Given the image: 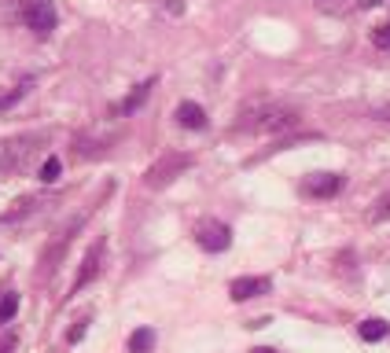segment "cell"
I'll return each instance as SVG.
<instances>
[{"label":"cell","mask_w":390,"mask_h":353,"mask_svg":"<svg viewBox=\"0 0 390 353\" xmlns=\"http://www.w3.org/2000/svg\"><path fill=\"white\" fill-rule=\"evenodd\" d=\"M269 291H273V283H269L265 276H236V280L228 283V298H232V302H251V298L269 295Z\"/></svg>","instance_id":"ba28073f"},{"label":"cell","mask_w":390,"mask_h":353,"mask_svg":"<svg viewBox=\"0 0 390 353\" xmlns=\"http://www.w3.org/2000/svg\"><path fill=\"white\" fill-rule=\"evenodd\" d=\"M191 166H195V154H188V151H166L159 162H151V166H147V173H144V184H147L151 191L169 188V184L177 181L181 173H188Z\"/></svg>","instance_id":"7a4b0ae2"},{"label":"cell","mask_w":390,"mask_h":353,"mask_svg":"<svg viewBox=\"0 0 390 353\" xmlns=\"http://www.w3.org/2000/svg\"><path fill=\"white\" fill-rule=\"evenodd\" d=\"M15 349V335H4V339H0V353H11Z\"/></svg>","instance_id":"7402d4cb"},{"label":"cell","mask_w":390,"mask_h":353,"mask_svg":"<svg viewBox=\"0 0 390 353\" xmlns=\"http://www.w3.org/2000/svg\"><path fill=\"white\" fill-rule=\"evenodd\" d=\"M298 125V110L284 107V103H262L254 110H243L236 129L240 132H280V129H291Z\"/></svg>","instance_id":"6da1fadb"},{"label":"cell","mask_w":390,"mask_h":353,"mask_svg":"<svg viewBox=\"0 0 390 353\" xmlns=\"http://www.w3.org/2000/svg\"><path fill=\"white\" fill-rule=\"evenodd\" d=\"M19 313V295L8 291V295H0V324H11Z\"/></svg>","instance_id":"5bb4252c"},{"label":"cell","mask_w":390,"mask_h":353,"mask_svg":"<svg viewBox=\"0 0 390 353\" xmlns=\"http://www.w3.org/2000/svg\"><path fill=\"white\" fill-rule=\"evenodd\" d=\"M372 41L379 44V48H390V22H383V26L372 30Z\"/></svg>","instance_id":"ac0fdd59"},{"label":"cell","mask_w":390,"mask_h":353,"mask_svg":"<svg viewBox=\"0 0 390 353\" xmlns=\"http://www.w3.org/2000/svg\"><path fill=\"white\" fill-rule=\"evenodd\" d=\"M151 349H155V331L137 327L133 335H129V353H151Z\"/></svg>","instance_id":"4fadbf2b"},{"label":"cell","mask_w":390,"mask_h":353,"mask_svg":"<svg viewBox=\"0 0 390 353\" xmlns=\"http://www.w3.org/2000/svg\"><path fill=\"white\" fill-rule=\"evenodd\" d=\"M103 251H107V243L103 239H96L89 251H85V261H81V269H78V276H74V283H70V295H78L81 287H89L96 276H100V265H103Z\"/></svg>","instance_id":"8992f818"},{"label":"cell","mask_w":390,"mask_h":353,"mask_svg":"<svg viewBox=\"0 0 390 353\" xmlns=\"http://www.w3.org/2000/svg\"><path fill=\"white\" fill-rule=\"evenodd\" d=\"M155 81L159 78H147V81H140V85H133V93H129L122 103H118V115H137V110L147 103V96H151V88H155Z\"/></svg>","instance_id":"8fae6325"},{"label":"cell","mask_w":390,"mask_h":353,"mask_svg":"<svg viewBox=\"0 0 390 353\" xmlns=\"http://www.w3.org/2000/svg\"><path fill=\"white\" fill-rule=\"evenodd\" d=\"M166 11H173V15H181V11H184V4H181V0H166Z\"/></svg>","instance_id":"603a6c76"},{"label":"cell","mask_w":390,"mask_h":353,"mask_svg":"<svg viewBox=\"0 0 390 353\" xmlns=\"http://www.w3.org/2000/svg\"><path fill=\"white\" fill-rule=\"evenodd\" d=\"M317 4L324 11H350V8H357V0H317Z\"/></svg>","instance_id":"2e32d148"},{"label":"cell","mask_w":390,"mask_h":353,"mask_svg":"<svg viewBox=\"0 0 390 353\" xmlns=\"http://www.w3.org/2000/svg\"><path fill=\"white\" fill-rule=\"evenodd\" d=\"M302 191L313 195V199H332L342 191V176L339 173H313L306 184H302Z\"/></svg>","instance_id":"9c48e42d"},{"label":"cell","mask_w":390,"mask_h":353,"mask_svg":"<svg viewBox=\"0 0 390 353\" xmlns=\"http://www.w3.org/2000/svg\"><path fill=\"white\" fill-rule=\"evenodd\" d=\"M85 331H89V320H78V324L67 331V342H81V339H85Z\"/></svg>","instance_id":"d6986e66"},{"label":"cell","mask_w":390,"mask_h":353,"mask_svg":"<svg viewBox=\"0 0 390 353\" xmlns=\"http://www.w3.org/2000/svg\"><path fill=\"white\" fill-rule=\"evenodd\" d=\"M368 118H376V122H386L390 125V103H383V107H372V115Z\"/></svg>","instance_id":"ffe728a7"},{"label":"cell","mask_w":390,"mask_h":353,"mask_svg":"<svg viewBox=\"0 0 390 353\" xmlns=\"http://www.w3.org/2000/svg\"><path fill=\"white\" fill-rule=\"evenodd\" d=\"M45 137H19V140H0V169H15L23 166L30 154H33V144H41Z\"/></svg>","instance_id":"5b68a950"},{"label":"cell","mask_w":390,"mask_h":353,"mask_svg":"<svg viewBox=\"0 0 390 353\" xmlns=\"http://www.w3.org/2000/svg\"><path fill=\"white\" fill-rule=\"evenodd\" d=\"M177 122H181V129H191V132H199V129H206V125H210L203 103H195V100L177 103Z\"/></svg>","instance_id":"30bf717a"},{"label":"cell","mask_w":390,"mask_h":353,"mask_svg":"<svg viewBox=\"0 0 390 353\" xmlns=\"http://www.w3.org/2000/svg\"><path fill=\"white\" fill-rule=\"evenodd\" d=\"M372 217L376 221H383V217H390V195L383 199V203H379V210H372Z\"/></svg>","instance_id":"44dd1931"},{"label":"cell","mask_w":390,"mask_h":353,"mask_svg":"<svg viewBox=\"0 0 390 353\" xmlns=\"http://www.w3.org/2000/svg\"><path fill=\"white\" fill-rule=\"evenodd\" d=\"M59 173H63V162L56 159V154H52V159H45V162H41V181H45V184H56L59 181Z\"/></svg>","instance_id":"9a60e30c"},{"label":"cell","mask_w":390,"mask_h":353,"mask_svg":"<svg viewBox=\"0 0 390 353\" xmlns=\"http://www.w3.org/2000/svg\"><path fill=\"white\" fill-rule=\"evenodd\" d=\"M23 22L37 37H48L56 30V22H59L56 4H52V0H23Z\"/></svg>","instance_id":"3957f363"},{"label":"cell","mask_w":390,"mask_h":353,"mask_svg":"<svg viewBox=\"0 0 390 353\" xmlns=\"http://www.w3.org/2000/svg\"><path fill=\"white\" fill-rule=\"evenodd\" d=\"M78 228H81V217H78V221H70V225L59 232V239L52 243V247H48L45 254H41V276H52V273L59 269V258H63V251H67V243L74 239V232H78Z\"/></svg>","instance_id":"52a82bcc"},{"label":"cell","mask_w":390,"mask_h":353,"mask_svg":"<svg viewBox=\"0 0 390 353\" xmlns=\"http://www.w3.org/2000/svg\"><path fill=\"white\" fill-rule=\"evenodd\" d=\"M195 243H199L203 251H210V254H221V251L232 247V228L225 225V221L206 217V221L195 225Z\"/></svg>","instance_id":"277c9868"},{"label":"cell","mask_w":390,"mask_h":353,"mask_svg":"<svg viewBox=\"0 0 390 353\" xmlns=\"http://www.w3.org/2000/svg\"><path fill=\"white\" fill-rule=\"evenodd\" d=\"M26 96V85H19V88H11V93H4V96H0V110H8V107H15L19 100H23Z\"/></svg>","instance_id":"e0dca14e"},{"label":"cell","mask_w":390,"mask_h":353,"mask_svg":"<svg viewBox=\"0 0 390 353\" xmlns=\"http://www.w3.org/2000/svg\"><path fill=\"white\" fill-rule=\"evenodd\" d=\"M386 4H390V0H386Z\"/></svg>","instance_id":"d4e9b609"},{"label":"cell","mask_w":390,"mask_h":353,"mask_svg":"<svg viewBox=\"0 0 390 353\" xmlns=\"http://www.w3.org/2000/svg\"><path fill=\"white\" fill-rule=\"evenodd\" d=\"M251 353H280V349H273V346H254Z\"/></svg>","instance_id":"cb8c5ba5"},{"label":"cell","mask_w":390,"mask_h":353,"mask_svg":"<svg viewBox=\"0 0 390 353\" xmlns=\"http://www.w3.org/2000/svg\"><path fill=\"white\" fill-rule=\"evenodd\" d=\"M361 339L364 342H379V339H386L390 335V327H386V320H379V317H368V320H361Z\"/></svg>","instance_id":"7c38bea8"}]
</instances>
